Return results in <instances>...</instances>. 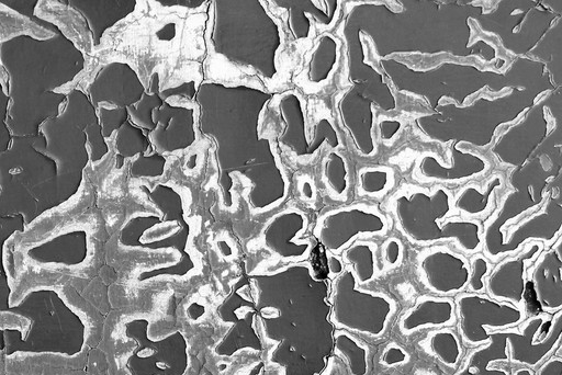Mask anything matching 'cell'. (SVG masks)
I'll use <instances>...</instances> for the list:
<instances>
[{
    "instance_id": "37",
    "label": "cell",
    "mask_w": 562,
    "mask_h": 375,
    "mask_svg": "<svg viewBox=\"0 0 562 375\" xmlns=\"http://www.w3.org/2000/svg\"><path fill=\"white\" fill-rule=\"evenodd\" d=\"M382 272H389L401 267L404 259V245L400 238L389 237L380 248Z\"/></svg>"
},
{
    "instance_id": "14",
    "label": "cell",
    "mask_w": 562,
    "mask_h": 375,
    "mask_svg": "<svg viewBox=\"0 0 562 375\" xmlns=\"http://www.w3.org/2000/svg\"><path fill=\"white\" fill-rule=\"evenodd\" d=\"M562 233V200L560 191L549 192L541 209L508 227L505 242L493 258V264L508 256L519 254L530 242H541L545 249L552 247Z\"/></svg>"
},
{
    "instance_id": "25",
    "label": "cell",
    "mask_w": 562,
    "mask_h": 375,
    "mask_svg": "<svg viewBox=\"0 0 562 375\" xmlns=\"http://www.w3.org/2000/svg\"><path fill=\"white\" fill-rule=\"evenodd\" d=\"M546 97H543L538 104H535L528 113H526L525 118L516 124L515 127L504 132L499 140H519L522 146L519 153H517L515 159V167H521L526 163V159L530 156L536 147L546 140L550 129L548 128L542 131H535L542 129L545 125L552 123L550 121L548 108L544 105Z\"/></svg>"
},
{
    "instance_id": "18",
    "label": "cell",
    "mask_w": 562,
    "mask_h": 375,
    "mask_svg": "<svg viewBox=\"0 0 562 375\" xmlns=\"http://www.w3.org/2000/svg\"><path fill=\"white\" fill-rule=\"evenodd\" d=\"M155 129L149 139L160 154L182 152L197 141V110L194 106H177L166 101L154 111Z\"/></svg>"
},
{
    "instance_id": "11",
    "label": "cell",
    "mask_w": 562,
    "mask_h": 375,
    "mask_svg": "<svg viewBox=\"0 0 562 375\" xmlns=\"http://www.w3.org/2000/svg\"><path fill=\"white\" fill-rule=\"evenodd\" d=\"M222 323L229 325V332L216 347L220 357H232L244 349L262 352L264 345L257 332V310L252 295L249 276H242L234 283L229 297L217 309Z\"/></svg>"
},
{
    "instance_id": "42",
    "label": "cell",
    "mask_w": 562,
    "mask_h": 375,
    "mask_svg": "<svg viewBox=\"0 0 562 375\" xmlns=\"http://www.w3.org/2000/svg\"><path fill=\"white\" fill-rule=\"evenodd\" d=\"M157 3L164 7H182L189 9H196L206 3V0H156Z\"/></svg>"
},
{
    "instance_id": "46",
    "label": "cell",
    "mask_w": 562,
    "mask_h": 375,
    "mask_svg": "<svg viewBox=\"0 0 562 375\" xmlns=\"http://www.w3.org/2000/svg\"><path fill=\"white\" fill-rule=\"evenodd\" d=\"M456 375H475V373L472 372L467 365H464V367L460 369Z\"/></svg>"
},
{
    "instance_id": "36",
    "label": "cell",
    "mask_w": 562,
    "mask_h": 375,
    "mask_svg": "<svg viewBox=\"0 0 562 375\" xmlns=\"http://www.w3.org/2000/svg\"><path fill=\"white\" fill-rule=\"evenodd\" d=\"M470 277L466 292L486 293V279L491 274L494 264L482 253L472 255L469 259Z\"/></svg>"
},
{
    "instance_id": "35",
    "label": "cell",
    "mask_w": 562,
    "mask_h": 375,
    "mask_svg": "<svg viewBox=\"0 0 562 375\" xmlns=\"http://www.w3.org/2000/svg\"><path fill=\"white\" fill-rule=\"evenodd\" d=\"M167 158L160 153L141 154L131 166L133 178H159L165 173Z\"/></svg>"
},
{
    "instance_id": "40",
    "label": "cell",
    "mask_w": 562,
    "mask_h": 375,
    "mask_svg": "<svg viewBox=\"0 0 562 375\" xmlns=\"http://www.w3.org/2000/svg\"><path fill=\"white\" fill-rule=\"evenodd\" d=\"M129 112L126 108H117L115 110L106 111L105 132L111 135L115 130H119L123 124L129 120Z\"/></svg>"
},
{
    "instance_id": "28",
    "label": "cell",
    "mask_w": 562,
    "mask_h": 375,
    "mask_svg": "<svg viewBox=\"0 0 562 375\" xmlns=\"http://www.w3.org/2000/svg\"><path fill=\"white\" fill-rule=\"evenodd\" d=\"M341 258L345 266L352 267L355 278L361 287L380 277L378 245L373 241H356L344 250Z\"/></svg>"
},
{
    "instance_id": "8",
    "label": "cell",
    "mask_w": 562,
    "mask_h": 375,
    "mask_svg": "<svg viewBox=\"0 0 562 375\" xmlns=\"http://www.w3.org/2000/svg\"><path fill=\"white\" fill-rule=\"evenodd\" d=\"M389 231V222L377 207L357 203L325 212L318 219L313 235L329 253L340 256L358 240L382 237Z\"/></svg>"
},
{
    "instance_id": "1",
    "label": "cell",
    "mask_w": 562,
    "mask_h": 375,
    "mask_svg": "<svg viewBox=\"0 0 562 375\" xmlns=\"http://www.w3.org/2000/svg\"><path fill=\"white\" fill-rule=\"evenodd\" d=\"M273 94L252 86L208 82L198 88L200 130L215 141L223 202L232 207V174L250 181L252 208L279 206L288 193L286 170L271 140L262 138V116Z\"/></svg>"
},
{
    "instance_id": "23",
    "label": "cell",
    "mask_w": 562,
    "mask_h": 375,
    "mask_svg": "<svg viewBox=\"0 0 562 375\" xmlns=\"http://www.w3.org/2000/svg\"><path fill=\"white\" fill-rule=\"evenodd\" d=\"M505 178L496 173L486 180L485 185L469 183L454 196V206L464 220L487 219L497 209L498 191L504 189Z\"/></svg>"
},
{
    "instance_id": "30",
    "label": "cell",
    "mask_w": 562,
    "mask_h": 375,
    "mask_svg": "<svg viewBox=\"0 0 562 375\" xmlns=\"http://www.w3.org/2000/svg\"><path fill=\"white\" fill-rule=\"evenodd\" d=\"M334 352L346 362L351 375L368 374L369 349L353 334L337 329L334 333Z\"/></svg>"
},
{
    "instance_id": "48",
    "label": "cell",
    "mask_w": 562,
    "mask_h": 375,
    "mask_svg": "<svg viewBox=\"0 0 562 375\" xmlns=\"http://www.w3.org/2000/svg\"><path fill=\"white\" fill-rule=\"evenodd\" d=\"M419 375H436V374L433 372H422Z\"/></svg>"
},
{
    "instance_id": "22",
    "label": "cell",
    "mask_w": 562,
    "mask_h": 375,
    "mask_svg": "<svg viewBox=\"0 0 562 375\" xmlns=\"http://www.w3.org/2000/svg\"><path fill=\"white\" fill-rule=\"evenodd\" d=\"M280 9L289 11V27L297 40H306L311 34L310 17L322 27H331L340 13L341 2L321 0H273Z\"/></svg>"
},
{
    "instance_id": "17",
    "label": "cell",
    "mask_w": 562,
    "mask_h": 375,
    "mask_svg": "<svg viewBox=\"0 0 562 375\" xmlns=\"http://www.w3.org/2000/svg\"><path fill=\"white\" fill-rule=\"evenodd\" d=\"M309 219L299 209H287L269 221L262 234L266 249L287 264L305 263L312 253L310 240H302L308 230Z\"/></svg>"
},
{
    "instance_id": "13",
    "label": "cell",
    "mask_w": 562,
    "mask_h": 375,
    "mask_svg": "<svg viewBox=\"0 0 562 375\" xmlns=\"http://www.w3.org/2000/svg\"><path fill=\"white\" fill-rule=\"evenodd\" d=\"M417 271L423 287L436 297L453 298L468 287L469 259L446 245L423 249L417 256Z\"/></svg>"
},
{
    "instance_id": "9",
    "label": "cell",
    "mask_w": 562,
    "mask_h": 375,
    "mask_svg": "<svg viewBox=\"0 0 562 375\" xmlns=\"http://www.w3.org/2000/svg\"><path fill=\"white\" fill-rule=\"evenodd\" d=\"M150 321L136 318L125 326L126 336L138 344L127 360L132 375H184L189 366L188 344L181 332L161 340L149 337Z\"/></svg>"
},
{
    "instance_id": "34",
    "label": "cell",
    "mask_w": 562,
    "mask_h": 375,
    "mask_svg": "<svg viewBox=\"0 0 562 375\" xmlns=\"http://www.w3.org/2000/svg\"><path fill=\"white\" fill-rule=\"evenodd\" d=\"M152 143L144 130L127 121L119 129L117 135V149L122 158H132L141 154L148 155Z\"/></svg>"
},
{
    "instance_id": "47",
    "label": "cell",
    "mask_w": 562,
    "mask_h": 375,
    "mask_svg": "<svg viewBox=\"0 0 562 375\" xmlns=\"http://www.w3.org/2000/svg\"><path fill=\"white\" fill-rule=\"evenodd\" d=\"M264 368V363L261 362L260 365L256 366L252 372L250 373V375H260L262 370Z\"/></svg>"
},
{
    "instance_id": "12",
    "label": "cell",
    "mask_w": 562,
    "mask_h": 375,
    "mask_svg": "<svg viewBox=\"0 0 562 375\" xmlns=\"http://www.w3.org/2000/svg\"><path fill=\"white\" fill-rule=\"evenodd\" d=\"M561 336L562 310L527 317L519 326L509 328L510 362L536 369L560 347Z\"/></svg>"
},
{
    "instance_id": "26",
    "label": "cell",
    "mask_w": 562,
    "mask_h": 375,
    "mask_svg": "<svg viewBox=\"0 0 562 375\" xmlns=\"http://www.w3.org/2000/svg\"><path fill=\"white\" fill-rule=\"evenodd\" d=\"M342 42L324 33L314 47L307 67V81L313 86L327 83L341 59Z\"/></svg>"
},
{
    "instance_id": "29",
    "label": "cell",
    "mask_w": 562,
    "mask_h": 375,
    "mask_svg": "<svg viewBox=\"0 0 562 375\" xmlns=\"http://www.w3.org/2000/svg\"><path fill=\"white\" fill-rule=\"evenodd\" d=\"M423 347L445 367L455 369L464 355L462 342L454 329H435L427 335Z\"/></svg>"
},
{
    "instance_id": "15",
    "label": "cell",
    "mask_w": 562,
    "mask_h": 375,
    "mask_svg": "<svg viewBox=\"0 0 562 375\" xmlns=\"http://www.w3.org/2000/svg\"><path fill=\"white\" fill-rule=\"evenodd\" d=\"M544 249L543 243L530 242L519 254L501 259L486 279V294L493 300L508 302L526 311L527 269Z\"/></svg>"
},
{
    "instance_id": "3",
    "label": "cell",
    "mask_w": 562,
    "mask_h": 375,
    "mask_svg": "<svg viewBox=\"0 0 562 375\" xmlns=\"http://www.w3.org/2000/svg\"><path fill=\"white\" fill-rule=\"evenodd\" d=\"M212 47L227 61L250 68L267 81L279 74L278 54L285 37L260 0H216Z\"/></svg>"
},
{
    "instance_id": "39",
    "label": "cell",
    "mask_w": 562,
    "mask_h": 375,
    "mask_svg": "<svg viewBox=\"0 0 562 375\" xmlns=\"http://www.w3.org/2000/svg\"><path fill=\"white\" fill-rule=\"evenodd\" d=\"M403 124L399 120L379 117L377 121L378 140L386 145H391L397 139Z\"/></svg>"
},
{
    "instance_id": "32",
    "label": "cell",
    "mask_w": 562,
    "mask_h": 375,
    "mask_svg": "<svg viewBox=\"0 0 562 375\" xmlns=\"http://www.w3.org/2000/svg\"><path fill=\"white\" fill-rule=\"evenodd\" d=\"M396 186V173L389 166H368L359 169V197L382 199Z\"/></svg>"
},
{
    "instance_id": "31",
    "label": "cell",
    "mask_w": 562,
    "mask_h": 375,
    "mask_svg": "<svg viewBox=\"0 0 562 375\" xmlns=\"http://www.w3.org/2000/svg\"><path fill=\"white\" fill-rule=\"evenodd\" d=\"M323 181L332 199L345 202L351 189L350 167L346 158L331 152L324 158Z\"/></svg>"
},
{
    "instance_id": "2",
    "label": "cell",
    "mask_w": 562,
    "mask_h": 375,
    "mask_svg": "<svg viewBox=\"0 0 562 375\" xmlns=\"http://www.w3.org/2000/svg\"><path fill=\"white\" fill-rule=\"evenodd\" d=\"M257 310L256 327L272 347L269 362L285 375H318L332 348L324 328V286L311 265L290 264L268 274L249 276Z\"/></svg>"
},
{
    "instance_id": "7",
    "label": "cell",
    "mask_w": 562,
    "mask_h": 375,
    "mask_svg": "<svg viewBox=\"0 0 562 375\" xmlns=\"http://www.w3.org/2000/svg\"><path fill=\"white\" fill-rule=\"evenodd\" d=\"M330 321L337 329L370 339L385 336L398 304L388 294L359 286L351 266L332 282Z\"/></svg>"
},
{
    "instance_id": "19",
    "label": "cell",
    "mask_w": 562,
    "mask_h": 375,
    "mask_svg": "<svg viewBox=\"0 0 562 375\" xmlns=\"http://www.w3.org/2000/svg\"><path fill=\"white\" fill-rule=\"evenodd\" d=\"M527 281L533 283L544 313L554 315L562 310V236L527 269Z\"/></svg>"
},
{
    "instance_id": "5",
    "label": "cell",
    "mask_w": 562,
    "mask_h": 375,
    "mask_svg": "<svg viewBox=\"0 0 562 375\" xmlns=\"http://www.w3.org/2000/svg\"><path fill=\"white\" fill-rule=\"evenodd\" d=\"M9 313L24 316L31 321L25 338L14 329H0V339L9 349L28 351H55L72 354L84 343L85 325L53 290H37L26 295Z\"/></svg>"
},
{
    "instance_id": "33",
    "label": "cell",
    "mask_w": 562,
    "mask_h": 375,
    "mask_svg": "<svg viewBox=\"0 0 562 375\" xmlns=\"http://www.w3.org/2000/svg\"><path fill=\"white\" fill-rule=\"evenodd\" d=\"M161 83V73L155 72L151 77L149 92L143 95L139 104L128 108L131 122L149 132L155 129L154 111L160 109L166 102L162 96Z\"/></svg>"
},
{
    "instance_id": "4",
    "label": "cell",
    "mask_w": 562,
    "mask_h": 375,
    "mask_svg": "<svg viewBox=\"0 0 562 375\" xmlns=\"http://www.w3.org/2000/svg\"><path fill=\"white\" fill-rule=\"evenodd\" d=\"M387 209L397 230L412 245L452 243L466 255L482 252V223L460 218L454 193L445 186H403L389 199Z\"/></svg>"
},
{
    "instance_id": "44",
    "label": "cell",
    "mask_w": 562,
    "mask_h": 375,
    "mask_svg": "<svg viewBox=\"0 0 562 375\" xmlns=\"http://www.w3.org/2000/svg\"><path fill=\"white\" fill-rule=\"evenodd\" d=\"M0 271H4L3 269ZM10 295V289L7 282L6 275L0 277V312H8L10 309L8 306V297Z\"/></svg>"
},
{
    "instance_id": "38",
    "label": "cell",
    "mask_w": 562,
    "mask_h": 375,
    "mask_svg": "<svg viewBox=\"0 0 562 375\" xmlns=\"http://www.w3.org/2000/svg\"><path fill=\"white\" fill-rule=\"evenodd\" d=\"M410 361L409 352L397 344L388 345L382 352L380 363L382 366L393 368L407 365Z\"/></svg>"
},
{
    "instance_id": "45",
    "label": "cell",
    "mask_w": 562,
    "mask_h": 375,
    "mask_svg": "<svg viewBox=\"0 0 562 375\" xmlns=\"http://www.w3.org/2000/svg\"><path fill=\"white\" fill-rule=\"evenodd\" d=\"M512 375H535V373L532 369L526 367L514 371Z\"/></svg>"
},
{
    "instance_id": "41",
    "label": "cell",
    "mask_w": 562,
    "mask_h": 375,
    "mask_svg": "<svg viewBox=\"0 0 562 375\" xmlns=\"http://www.w3.org/2000/svg\"><path fill=\"white\" fill-rule=\"evenodd\" d=\"M537 375H562V359L556 356L550 357L539 368Z\"/></svg>"
},
{
    "instance_id": "43",
    "label": "cell",
    "mask_w": 562,
    "mask_h": 375,
    "mask_svg": "<svg viewBox=\"0 0 562 375\" xmlns=\"http://www.w3.org/2000/svg\"><path fill=\"white\" fill-rule=\"evenodd\" d=\"M328 266H329V276L332 280L341 276L345 270V264L341 256L333 255L328 252Z\"/></svg>"
},
{
    "instance_id": "24",
    "label": "cell",
    "mask_w": 562,
    "mask_h": 375,
    "mask_svg": "<svg viewBox=\"0 0 562 375\" xmlns=\"http://www.w3.org/2000/svg\"><path fill=\"white\" fill-rule=\"evenodd\" d=\"M278 107L287 127L279 136V143L288 147L298 157H311L312 140H308L305 102L295 92L285 93L280 97Z\"/></svg>"
},
{
    "instance_id": "21",
    "label": "cell",
    "mask_w": 562,
    "mask_h": 375,
    "mask_svg": "<svg viewBox=\"0 0 562 375\" xmlns=\"http://www.w3.org/2000/svg\"><path fill=\"white\" fill-rule=\"evenodd\" d=\"M148 92L139 75L127 63H112L99 82L100 99L118 108H130L139 104Z\"/></svg>"
},
{
    "instance_id": "10",
    "label": "cell",
    "mask_w": 562,
    "mask_h": 375,
    "mask_svg": "<svg viewBox=\"0 0 562 375\" xmlns=\"http://www.w3.org/2000/svg\"><path fill=\"white\" fill-rule=\"evenodd\" d=\"M454 302L459 335L470 347L488 344L491 333L517 327L527 318L526 311L493 300L486 293L463 292Z\"/></svg>"
},
{
    "instance_id": "6",
    "label": "cell",
    "mask_w": 562,
    "mask_h": 375,
    "mask_svg": "<svg viewBox=\"0 0 562 375\" xmlns=\"http://www.w3.org/2000/svg\"><path fill=\"white\" fill-rule=\"evenodd\" d=\"M553 179V169L544 166L542 156L514 170L510 178L512 189L482 224V252L492 264L494 255L505 242V231L541 209L552 191L548 187Z\"/></svg>"
},
{
    "instance_id": "27",
    "label": "cell",
    "mask_w": 562,
    "mask_h": 375,
    "mask_svg": "<svg viewBox=\"0 0 562 375\" xmlns=\"http://www.w3.org/2000/svg\"><path fill=\"white\" fill-rule=\"evenodd\" d=\"M508 334L509 329L491 333L490 342L471 351L465 365L475 375H509L507 371L501 369H490L491 363L499 361L510 362Z\"/></svg>"
},
{
    "instance_id": "16",
    "label": "cell",
    "mask_w": 562,
    "mask_h": 375,
    "mask_svg": "<svg viewBox=\"0 0 562 375\" xmlns=\"http://www.w3.org/2000/svg\"><path fill=\"white\" fill-rule=\"evenodd\" d=\"M490 168L489 159L460 150L459 144L453 142L451 163L445 164L436 155L426 153L418 158L412 176L421 184L462 185L485 176Z\"/></svg>"
},
{
    "instance_id": "20",
    "label": "cell",
    "mask_w": 562,
    "mask_h": 375,
    "mask_svg": "<svg viewBox=\"0 0 562 375\" xmlns=\"http://www.w3.org/2000/svg\"><path fill=\"white\" fill-rule=\"evenodd\" d=\"M456 309L453 298L421 295L400 317L398 327L403 336H411L429 328L452 327L456 324Z\"/></svg>"
}]
</instances>
